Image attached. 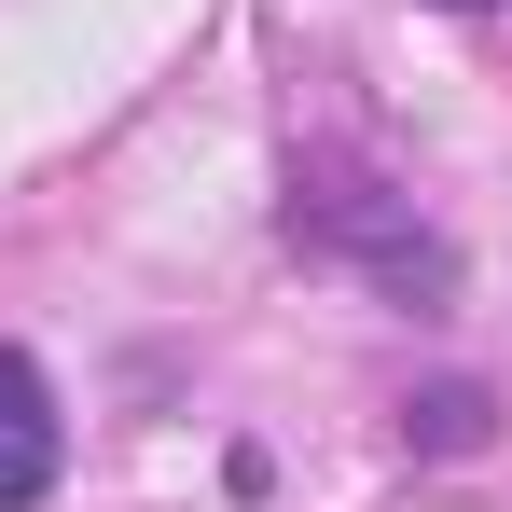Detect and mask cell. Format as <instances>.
<instances>
[{
	"mask_svg": "<svg viewBox=\"0 0 512 512\" xmlns=\"http://www.w3.org/2000/svg\"><path fill=\"white\" fill-rule=\"evenodd\" d=\"M291 236H305V250H333V263H374L388 291H443V236L416 222V194L333 167V153H305V167H291Z\"/></svg>",
	"mask_w": 512,
	"mask_h": 512,
	"instance_id": "cell-1",
	"label": "cell"
},
{
	"mask_svg": "<svg viewBox=\"0 0 512 512\" xmlns=\"http://www.w3.org/2000/svg\"><path fill=\"white\" fill-rule=\"evenodd\" d=\"M56 457H70V429H56L42 360H28V346H0V512L42 499V485H56Z\"/></svg>",
	"mask_w": 512,
	"mask_h": 512,
	"instance_id": "cell-2",
	"label": "cell"
},
{
	"mask_svg": "<svg viewBox=\"0 0 512 512\" xmlns=\"http://www.w3.org/2000/svg\"><path fill=\"white\" fill-rule=\"evenodd\" d=\"M402 429H416L429 457H471V443H485V388H429V402H416Z\"/></svg>",
	"mask_w": 512,
	"mask_h": 512,
	"instance_id": "cell-3",
	"label": "cell"
},
{
	"mask_svg": "<svg viewBox=\"0 0 512 512\" xmlns=\"http://www.w3.org/2000/svg\"><path fill=\"white\" fill-rule=\"evenodd\" d=\"M457 14H471V0H457Z\"/></svg>",
	"mask_w": 512,
	"mask_h": 512,
	"instance_id": "cell-4",
	"label": "cell"
}]
</instances>
